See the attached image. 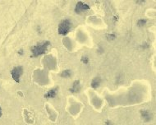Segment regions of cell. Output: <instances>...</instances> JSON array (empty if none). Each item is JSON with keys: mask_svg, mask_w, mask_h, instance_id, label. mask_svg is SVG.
Wrapping results in <instances>:
<instances>
[{"mask_svg": "<svg viewBox=\"0 0 156 125\" xmlns=\"http://www.w3.org/2000/svg\"><path fill=\"white\" fill-rule=\"evenodd\" d=\"M49 45H50L49 41H43L41 43H38L35 46H33L31 48V52H32L31 57L37 58L40 55L45 54Z\"/></svg>", "mask_w": 156, "mask_h": 125, "instance_id": "obj_1", "label": "cell"}, {"mask_svg": "<svg viewBox=\"0 0 156 125\" xmlns=\"http://www.w3.org/2000/svg\"><path fill=\"white\" fill-rule=\"evenodd\" d=\"M71 29V22L68 19L63 20L58 27V33L62 35H66Z\"/></svg>", "mask_w": 156, "mask_h": 125, "instance_id": "obj_2", "label": "cell"}, {"mask_svg": "<svg viewBox=\"0 0 156 125\" xmlns=\"http://www.w3.org/2000/svg\"><path fill=\"white\" fill-rule=\"evenodd\" d=\"M22 73H23V68L22 66H19V67H16L14 68L11 71V74L12 78L16 82L19 83L20 82V77L22 76Z\"/></svg>", "mask_w": 156, "mask_h": 125, "instance_id": "obj_3", "label": "cell"}, {"mask_svg": "<svg viewBox=\"0 0 156 125\" xmlns=\"http://www.w3.org/2000/svg\"><path fill=\"white\" fill-rule=\"evenodd\" d=\"M90 9V7L86 3H82V2H78L75 8V12L76 13H81V12H83L88 11Z\"/></svg>", "mask_w": 156, "mask_h": 125, "instance_id": "obj_4", "label": "cell"}, {"mask_svg": "<svg viewBox=\"0 0 156 125\" xmlns=\"http://www.w3.org/2000/svg\"><path fill=\"white\" fill-rule=\"evenodd\" d=\"M57 91H58V88H54V89H52L48 91V93H46L44 97L45 98H54L56 96Z\"/></svg>", "mask_w": 156, "mask_h": 125, "instance_id": "obj_5", "label": "cell"}, {"mask_svg": "<svg viewBox=\"0 0 156 125\" xmlns=\"http://www.w3.org/2000/svg\"><path fill=\"white\" fill-rule=\"evenodd\" d=\"M80 91V82L78 81H76L74 83H73V86L71 89V91L73 93H76Z\"/></svg>", "mask_w": 156, "mask_h": 125, "instance_id": "obj_6", "label": "cell"}, {"mask_svg": "<svg viewBox=\"0 0 156 125\" xmlns=\"http://www.w3.org/2000/svg\"><path fill=\"white\" fill-rule=\"evenodd\" d=\"M100 78L99 77H95V78L92 81V83H91V87L94 89H96L97 87L100 86Z\"/></svg>", "mask_w": 156, "mask_h": 125, "instance_id": "obj_7", "label": "cell"}, {"mask_svg": "<svg viewBox=\"0 0 156 125\" xmlns=\"http://www.w3.org/2000/svg\"><path fill=\"white\" fill-rule=\"evenodd\" d=\"M71 73H72V72H71L70 69H67V70H65L64 72H62V73L61 74V76L62 77H69L71 76Z\"/></svg>", "mask_w": 156, "mask_h": 125, "instance_id": "obj_8", "label": "cell"}, {"mask_svg": "<svg viewBox=\"0 0 156 125\" xmlns=\"http://www.w3.org/2000/svg\"><path fill=\"white\" fill-rule=\"evenodd\" d=\"M145 22H146L145 20H139V21H138V26H139V27H142V26H144V25L145 24Z\"/></svg>", "mask_w": 156, "mask_h": 125, "instance_id": "obj_9", "label": "cell"}, {"mask_svg": "<svg viewBox=\"0 0 156 125\" xmlns=\"http://www.w3.org/2000/svg\"><path fill=\"white\" fill-rule=\"evenodd\" d=\"M2 116V109H1V107H0V118Z\"/></svg>", "mask_w": 156, "mask_h": 125, "instance_id": "obj_10", "label": "cell"}]
</instances>
